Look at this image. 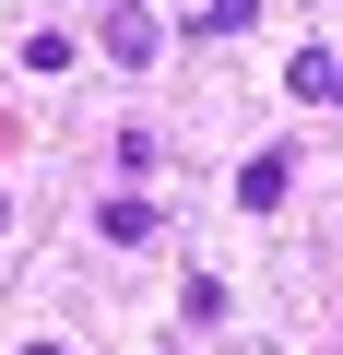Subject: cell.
Returning a JSON list of instances; mask_svg holds the SVG:
<instances>
[{
  "label": "cell",
  "mask_w": 343,
  "mask_h": 355,
  "mask_svg": "<svg viewBox=\"0 0 343 355\" xmlns=\"http://www.w3.org/2000/svg\"><path fill=\"white\" fill-rule=\"evenodd\" d=\"M95 36H107V60H118V71H154V36H166V24H154V0H107Z\"/></svg>",
  "instance_id": "1"
},
{
  "label": "cell",
  "mask_w": 343,
  "mask_h": 355,
  "mask_svg": "<svg viewBox=\"0 0 343 355\" xmlns=\"http://www.w3.org/2000/svg\"><path fill=\"white\" fill-rule=\"evenodd\" d=\"M284 190H296V154H249V166H237V202H249V214H272Z\"/></svg>",
  "instance_id": "2"
},
{
  "label": "cell",
  "mask_w": 343,
  "mask_h": 355,
  "mask_svg": "<svg viewBox=\"0 0 343 355\" xmlns=\"http://www.w3.org/2000/svg\"><path fill=\"white\" fill-rule=\"evenodd\" d=\"M284 95H308V107H343V60H331V48H308V60L284 71Z\"/></svg>",
  "instance_id": "3"
},
{
  "label": "cell",
  "mask_w": 343,
  "mask_h": 355,
  "mask_svg": "<svg viewBox=\"0 0 343 355\" xmlns=\"http://www.w3.org/2000/svg\"><path fill=\"white\" fill-rule=\"evenodd\" d=\"M95 237H107V249H142V237H154V202H142V190H118V202L95 214Z\"/></svg>",
  "instance_id": "4"
},
{
  "label": "cell",
  "mask_w": 343,
  "mask_h": 355,
  "mask_svg": "<svg viewBox=\"0 0 343 355\" xmlns=\"http://www.w3.org/2000/svg\"><path fill=\"white\" fill-rule=\"evenodd\" d=\"M249 12H261V0H202V36H237Z\"/></svg>",
  "instance_id": "5"
},
{
  "label": "cell",
  "mask_w": 343,
  "mask_h": 355,
  "mask_svg": "<svg viewBox=\"0 0 343 355\" xmlns=\"http://www.w3.org/2000/svg\"><path fill=\"white\" fill-rule=\"evenodd\" d=\"M24 355H60V343H24Z\"/></svg>",
  "instance_id": "6"
},
{
  "label": "cell",
  "mask_w": 343,
  "mask_h": 355,
  "mask_svg": "<svg viewBox=\"0 0 343 355\" xmlns=\"http://www.w3.org/2000/svg\"><path fill=\"white\" fill-rule=\"evenodd\" d=\"M0 225H12V202H0Z\"/></svg>",
  "instance_id": "7"
}]
</instances>
